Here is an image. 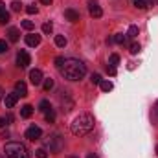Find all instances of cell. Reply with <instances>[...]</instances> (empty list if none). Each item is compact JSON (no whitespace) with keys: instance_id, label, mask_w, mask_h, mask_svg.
<instances>
[{"instance_id":"cell-9","label":"cell","mask_w":158,"mask_h":158,"mask_svg":"<svg viewBox=\"0 0 158 158\" xmlns=\"http://www.w3.org/2000/svg\"><path fill=\"white\" fill-rule=\"evenodd\" d=\"M17 101H19V96H17V92H13V94H7V96L4 98L6 109H13V107L17 105Z\"/></svg>"},{"instance_id":"cell-21","label":"cell","mask_w":158,"mask_h":158,"mask_svg":"<svg viewBox=\"0 0 158 158\" xmlns=\"http://www.w3.org/2000/svg\"><path fill=\"white\" fill-rule=\"evenodd\" d=\"M112 42H116V44H125V42H127V35H123V33H118V35L112 39Z\"/></svg>"},{"instance_id":"cell-38","label":"cell","mask_w":158,"mask_h":158,"mask_svg":"<svg viewBox=\"0 0 158 158\" xmlns=\"http://www.w3.org/2000/svg\"><path fill=\"white\" fill-rule=\"evenodd\" d=\"M155 114H156V118H158V103L155 105Z\"/></svg>"},{"instance_id":"cell-31","label":"cell","mask_w":158,"mask_h":158,"mask_svg":"<svg viewBox=\"0 0 158 158\" xmlns=\"http://www.w3.org/2000/svg\"><path fill=\"white\" fill-rule=\"evenodd\" d=\"M90 81H92L94 85H99V83H101L103 79H101V76H99V74H94V76H92V79H90Z\"/></svg>"},{"instance_id":"cell-22","label":"cell","mask_w":158,"mask_h":158,"mask_svg":"<svg viewBox=\"0 0 158 158\" xmlns=\"http://www.w3.org/2000/svg\"><path fill=\"white\" fill-rule=\"evenodd\" d=\"M118 63H119V55H118V53H112V55H110V59H109V64L116 68V66H118Z\"/></svg>"},{"instance_id":"cell-15","label":"cell","mask_w":158,"mask_h":158,"mask_svg":"<svg viewBox=\"0 0 158 158\" xmlns=\"http://www.w3.org/2000/svg\"><path fill=\"white\" fill-rule=\"evenodd\" d=\"M55 46L57 48H64L66 46V37L64 35H55Z\"/></svg>"},{"instance_id":"cell-20","label":"cell","mask_w":158,"mask_h":158,"mask_svg":"<svg viewBox=\"0 0 158 158\" xmlns=\"http://www.w3.org/2000/svg\"><path fill=\"white\" fill-rule=\"evenodd\" d=\"M99 86H101L103 92H110V90H112V83H110V81H101Z\"/></svg>"},{"instance_id":"cell-43","label":"cell","mask_w":158,"mask_h":158,"mask_svg":"<svg viewBox=\"0 0 158 158\" xmlns=\"http://www.w3.org/2000/svg\"><path fill=\"white\" fill-rule=\"evenodd\" d=\"M156 155H158V147H156Z\"/></svg>"},{"instance_id":"cell-19","label":"cell","mask_w":158,"mask_h":158,"mask_svg":"<svg viewBox=\"0 0 158 158\" xmlns=\"http://www.w3.org/2000/svg\"><path fill=\"white\" fill-rule=\"evenodd\" d=\"M50 109H52V107H50V101H46V99H42V101L39 103V110H40V112H48Z\"/></svg>"},{"instance_id":"cell-33","label":"cell","mask_w":158,"mask_h":158,"mask_svg":"<svg viewBox=\"0 0 158 158\" xmlns=\"http://www.w3.org/2000/svg\"><path fill=\"white\" fill-rule=\"evenodd\" d=\"M63 63H64V57H57V59H55V66H57V68H61Z\"/></svg>"},{"instance_id":"cell-3","label":"cell","mask_w":158,"mask_h":158,"mask_svg":"<svg viewBox=\"0 0 158 158\" xmlns=\"http://www.w3.org/2000/svg\"><path fill=\"white\" fill-rule=\"evenodd\" d=\"M6 158H30V151L24 143L20 142H9L4 145Z\"/></svg>"},{"instance_id":"cell-12","label":"cell","mask_w":158,"mask_h":158,"mask_svg":"<svg viewBox=\"0 0 158 158\" xmlns=\"http://www.w3.org/2000/svg\"><path fill=\"white\" fill-rule=\"evenodd\" d=\"M26 44H28V46H39L40 44V35H37V33L26 35Z\"/></svg>"},{"instance_id":"cell-23","label":"cell","mask_w":158,"mask_h":158,"mask_svg":"<svg viewBox=\"0 0 158 158\" xmlns=\"http://www.w3.org/2000/svg\"><path fill=\"white\" fill-rule=\"evenodd\" d=\"M52 31H53V26H52V22H44V24H42V33L50 35Z\"/></svg>"},{"instance_id":"cell-29","label":"cell","mask_w":158,"mask_h":158,"mask_svg":"<svg viewBox=\"0 0 158 158\" xmlns=\"http://www.w3.org/2000/svg\"><path fill=\"white\" fill-rule=\"evenodd\" d=\"M26 13H28V15H37V13H39V7H37V6H28V7H26Z\"/></svg>"},{"instance_id":"cell-7","label":"cell","mask_w":158,"mask_h":158,"mask_svg":"<svg viewBox=\"0 0 158 158\" xmlns=\"http://www.w3.org/2000/svg\"><path fill=\"white\" fill-rule=\"evenodd\" d=\"M88 11H90V15H92L94 19H99V17L103 15V9L99 7V4H98L96 0H88Z\"/></svg>"},{"instance_id":"cell-17","label":"cell","mask_w":158,"mask_h":158,"mask_svg":"<svg viewBox=\"0 0 158 158\" xmlns=\"http://www.w3.org/2000/svg\"><path fill=\"white\" fill-rule=\"evenodd\" d=\"M129 52H131L132 55H136V53H140V52H142V46H140L138 42H132V44L129 46Z\"/></svg>"},{"instance_id":"cell-40","label":"cell","mask_w":158,"mask_h":158,"mask_svg":"<svg viewBox=\"0 0 158 158\" xmlns=\"http://www.w3.org/2000/svg\"><path fill=\"white\" fill-rule=\"evenodd\" d=\"M2 94H4V88L0 86V99H2Z\"/></svg>"},{"instance_id":"cell-4","label":"cell","mask_w":158,"mask_h":158,"mask_svg":"<svg viewBox=\"0 0 158 158\" xmlns=\"http://www.w3.org/2000/svg\"><path fill=\"white\" fill-rule=\"evenodd\" d=\"M63 147H64V140H63L59 134L52 136V140H50V151H52V153H61Z\"/></svg>"},{"instance_id":"cell-16","label":"cell","mask_w":158,"mask_h":158,"mask_svg":"<svg viewBox=\"0 0 158 158\" xmlns=\"http://www.w3.org/2000/svg\"><path fill=\"white\" fill-rule=\"evenodd\" d=\"M136 7H140V9H145V7H149V0H131Z\"/></svg>"},{"instance_id":"cell-42","label":"cell","mask_w":158,"mask_h":158,"mask_svg":"<svg viewBox=\"0 0 158 158\" xmlns=\"http://www.w3.org/2000/svg\"><path fill=\"white\" fill-rule=\"evenodd\" d=\"M0 158H6V156H2V155H0Z\"/></svg>"},{"instance_id":"cell-2","label":"cell","mask_w":158,"mask_h":158,"mask_svg":"<svg viewBox=\"0 0 158 158\" xmlns=\"http://www.w3.org/2000/svg\"><path fill=\"white\" fill-rule=\"evenodd\" d=\"M94 125H96L94 116H92V114L83 112V114H79L77 118L72 121L70 131H72V134H74V136H86V134L94 129Z\"/></svg>"},{"instance_id":"cell-36","label":"cell","mask_w":158,"mask_h":158,"mask_svg":"<svg viewBox=\"0 0 158 158\" xmlns=\"http://www.w3.org/2000/svg\"><path fill=\"white\" fill-rule=\"evenodd\" d=\"M40 2H42V4H46V6H50V4H52V0H40Z\"/></svg>"},{"instance_id":"cell-1","label":"cell","mask_w":158,"mask_h":158,"mask_svg":"<svg viewBox=\"0 0 158 158\" xmlns=\"http://www.w3.org/2000/svg\"><path fill=\"white\" fill-rule=\"evenodd\" d=\"M59 70H61L63 77L68 79V81H79L86 74V66L79 59H64V63H63V66Z\"/></svg>"},{"instance_id":"cell-6","label":"cell","mask_w":158,"mask_h":158,"mask_svg":"<svg viewBox=\"0 0 158 158\" xmlns=\"http://www.w3.org/2000/svg\"><path fill=\"white\" fill-rule=\"evenodd\" d=\"M40 136H42V131H40V127H37V125H31V127H28V131H26V138H28V140L35 142V140H39Z\"/></svg>"},{"instance_id":"cell-32","label":"cell","mask_w":158,"mask_h":158,"mask_svg":"<svg viewBox=\"0 0 158 158\" xmlns=\"http://www.w3.org/2000/svg\"><path fill=\"white\" fill-rule=\"evenodd\" d=\"M7 48H9V46H7V42H6V40H0V53L7 52Z\"/></svg>"},{"instance_id":"cell-28","label":"cell","mask_w":158,"mask_h":158,"mask_svg":"<svg viewBox=\"0 0 158 158\" xmlns=\"http://www.w3.org/2000/svg\"><path fill=\"white\" fill-rule=\"evenodd\" d=\"M22 28H24V30H28V31H31V30L35 28V24H33L31 20H22Z\"/></svg>"},{"instance_id":"cell-30","label":"cell","mask_w":158,"mask_h":158,"mask_svg":"<svg viewBox=\"0 0 158 158\" xmlns=\"http://www.w3.org/2000/svg\"><path fill=\"white\" fill-rule=\"evenodd\" d=\"M35 156L37 158H48V153H46V149H37V151H35Z\"/></svg>"},{"instance_id":"cell-11","label":"cell","mask_w":158,"mask_h":158,"mask_svg":"<svg viewBox=\"0 0 158 158\" xmlns=\"http://www.w3.org/2000/svg\"><path fill=\"white\" fill-rule=\"evenodd\" d=\"M64 17H66V20H70V22H77L79 20V11L68 7V9H64Z\"/></svg>"},{"instance_id":"cell-27","label":"cell","mask_w":158,"mask_h":158,"mask_svg":"<svg viewBox=\"0 0 158 158\" xmlns=\"http://www.w3.org/2000/svg\"><path fill=\"white\" fill-rule=\"evenodd\" d=\"M20 9H22V4H20V2H17V0H13V2H11V11L19 13Z\"/></svg>"},{"instance_id":"cell-26","label":"cell","mask_w":158,"mask_h":158,"mask_svg":"<svg viewBox=\"0 0 158 158\" xmlns=\"http://www.w3.org/2000/svg\"><path fill=\"white\" fill-rule=\"evenodd\" d=\"M44 114H46V121H48V123H53V121H55V112H53V109H50V110L44 112Z\"/></svg>"},{"instance_id":"cell-34","label":"cell","mask_w":158,"mask_h":158,"mask_svg":"<svg viewBox=\"0 0 158 158\" xmlns=\"http://www.w3.org/2000/svg\"><path fill=\"white\" fill-rule=\"evenodd\" d=\"M107 72H109V76H116V68H114V66H110V64L107 66Z\"/></svg>"},{"instance_id":"cell-25","label":"cell","mask_w":158,"mask_h":158,"mask_svg":"<svg viewBox=\"0 0 158 158\" xmlns=\"http://www.w3.org/2000/svg\"><path fill=\"white\" fill-rule=\"evenodd\" d=\"M9 22V13L4 9V11H0V24H7Z\"/></svg>"},{"instance_id":"cell-18","label":"cell","mask_w":158,"mask_h":158,"mask_svg":"<svg viewBox=\"0 0 158 158\" xmlns=\"http://www.w3.org/2000/svg\"><path fill=\"white\" fill-rule=\"evenodd\" d=\"M42 88H44V90H46V92H50V90H52V88H53V79H44V81H42Z\"/></svg>"},{"instance_id":"cell-39","label":"cell","mask_w":158,"mask_h":158,"mask_svg":"<svg viewBox=\"0 0 158 158\" xmlns=\"http://www.w3.org/2000/svg\"><path fill=\"white\" fill-rule=\"evenodd\" d=\"M86 158H98V156H96V155H92V153H90V155H88V156H86Z\"/></svg>"},{"instance_id":"cell-37","label":"cell","mask_w":158,"mask_h":158,"mask_svg":"<svg viewBox=\"0 0 158 158\" xmlns=\"http://www.w3.org/2000/svg\"><path fill=\"white\" fill-rule=\"evenodd\" d=\"M6 9V6H4V2H0V11H4Z\"/></svg>"},{"instance_id":"cell-13","label":"cell","mask_w":158,"mask_h":158,"mask_svg":"<svg viewBox=\"0 0 158 158\" xmlns=\"http://www.w3.org/2000/svg\"><path fill=\"white\" fill-rule=\"evenodd\" d=\"M31 114H33V107H31V105H24V107L20 109V116H22V118H30Z\"/></svg>"},{"instance_id":"cell-41","label":"cell","mask_w":158,"mask_h":158,"mask_svg":"<svg viewBox=\"0 0 158 158\" xmlns=\"http://www.w3.org/2000/svg\"><path fill=\"white\" fill-rule=\"evenodd\" d=\"M68 158H77V156H68Z\"/></svg>"},{"instance_id":"cell-5","label":"cell","mask_w":158,"mask_h":158,"mask_svg":"<svg viewBox=\"0 0 158 158\" xmlns=\"http://www.w3.org/2000/svg\"><path fill=\"white\" fill-rule=\"evenodd\" d=\"M30 61H31V57H30V53H28L26 50H20V52L17 53V64H19L20 68H28V66H30Z\"/></svg>"},{"instance_id":"cell-8","label":"cell","mask_w":158,"mask_h":158,"mask_svg":"<svg viewBox=\"0 0 158 158\" xmlns=\"http://www.w3.org/2000/svg\"><path fill=\"white\" fill-rule=\"evenodd\" d=\"M30 81H31V85H35V86H39L40 83L44 81L42 72H40L39 68H35V70H31V72H30Z\"/></svg>"},{"instance_id":"cell-35","label":"cell","mask_w":158,"mask_h":158,"mask_svg":"<svg viewBox=\"0 0 158 158\" xmlns=\"http://www.w3.org/2000/svg\"><path fill=\"white\" fill-rule=\"evenodd\" d=\"M6 121H11V118H0V127H2V125H6Z\"/></svg>"},{"instance_id":"cell-10","label":"cell","mask_w":158,"mask_h":158,"mask_svg":"<svg viewBox=\"0 0 158 158\" xmlns=\"http://www.w3.org/2000/svg\"><path fill=\"white\" fill-rule=\"evenodd\" d=\"M15 92H17V96H20V98L28 96V86H26V83H24V81H17V83H15Z\"/></svg>"},{"instance_id":"cell-14","label":"cell","mask_w":158,"mask_h":158,"mask_svg":"<svg viewBox=\"0 0 158 158\" xmlns=\"http://www.w3.org/2000/svg\"><path fill=\"white\" fill-rule=\"evenodd\" d=\"M7 39H9V42H17L19 40V30L17 28H11L7 31Z\"/></svg>"},{"instance_id":"cell-24","label":"cell","mask_w":158,"mask_h":158,"mask_svg":"<svg viewBox=\"0 0 158 158\" xmlns=\"http://www.w3.org/2000/svg\"><path fill=\"white\" fill-rule=\"evenodd\" d=\"M136 35H138V26H131L129 31H127V37H129V39H134Z\"/></svg>"}]
</instances>
